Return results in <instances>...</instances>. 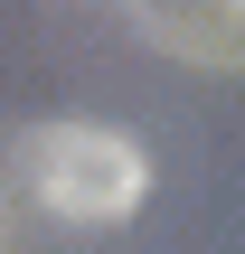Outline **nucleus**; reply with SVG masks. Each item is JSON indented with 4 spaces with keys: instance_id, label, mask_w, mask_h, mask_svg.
Instances as JSON below:
<instances>
[{
    "instance_id": "nucleus-1",
    "label": "nucleus",
    "mask_w": 245,
    "mask_h": 254,
    "mask_svg": "<svg viewBox=\"0 0 245 254\" xmlns=\"http://www.w3.org/2000/svg\"><path fill=\"white\" fill-rule=\"evenodd\" d=\"M28 179H38V198H47L57 217L113 226V217L142 207L151 160H142L132 132H104V123H47V132H28Z\"/></svg>"
}]
</instances>
